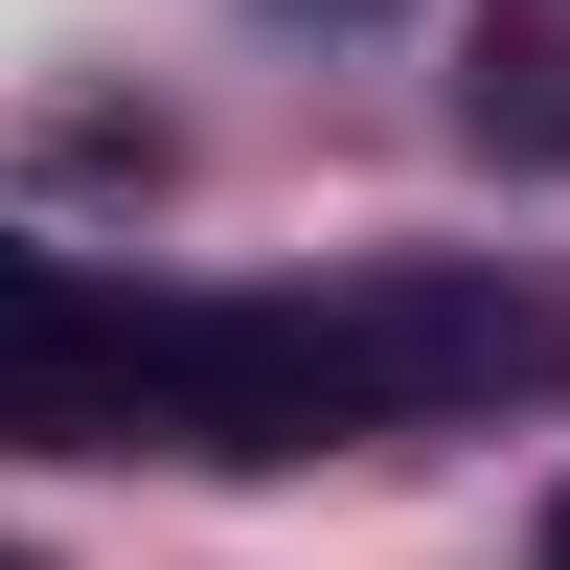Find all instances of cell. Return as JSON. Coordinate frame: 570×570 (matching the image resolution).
<instances>
[{"mask_svg":"<svg viewBox=\"0 0 570 570\" xmlns=\"http://www.w3.org/2000/svg\"><path fill=\"white\" fill-rule=\"evenodd\" d=\"M320 365H343V434H389V411L570 389V320L525 297V274H365V297H320Z\"/></svg>","mask_w":570,"mask_h":570,"instance_id":"1","label":"cell"},{"mask_svg":"<svg viewBox=\"0 0 570 570\" xmlns=\"http://www.w3.org/2000/svg\"><path fill=\"white\" fill-rule=\"evenodd\" d=\"M91 365H115V297L0 228V434H91Z\"/></svg>","mask_w":570,"mask_h":570,"instance_id":"2","label":"cell"},{"mask_svg":"<svg viewBox=\"0 0 570 570\" xmlns=\"http://www.w3.org/2000/svg\"><path fill=\"white\" fill-rule=\"evenodd\" d=\"M480 137L570 160V23H502V46H480Z\"/></svg>","mask_w":570,"mask_h":570,"instance_id":"3","label":"cell"},{"mask_svg":"<svg viewBox=\"0 0 570 570\" xmlns=\"http://www.w3.org/2000/svg\"><path fill=\"white\" fill-rule=\"evenodd\" d=\"M548 570H570V502H548Z\"/></svg>","mask_w":570,"mask_h":570,"instance_id":"4","label":"cell"},{"mask_svg":"<svg viewBox=\"0 0 570 570\" xmlns=\"http://www.w3.org/2000/svg\"><path fill=\"white\" fill-rule=\"evenodd\" d=\"M0 570H23V548H0Z\"/></svg>","mask_w":570,"mask_h":570,"instance_id":"5","label":"cell"},{"mask_svg":"<svg viewBox=\"0 0 570 570\" xmlns=\"http://www.w3.org/2000/svg\"><path fill=\"white\" fill-rule=\"evenodd\" d=\"M343 23H365V0H343Z\"/></svg>","mask_w":570,"mask_h":570,"instance_id":"6","label":"cell"}]
</instances>
